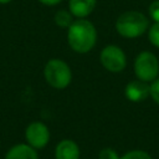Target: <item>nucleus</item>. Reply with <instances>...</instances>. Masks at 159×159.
<instances>
[{"label":"nucleus","instance_id":"nucleus-2","mask_svg":"<svg viewBox=\"0 0 159 159\" xmlns=\"http://www.w3.org/2000/svg\"><path fill=\"white\" fill-rule=\"evenodd\" d=\"M149 27L148 17L139 11H125L116 21L117 32L127 39H134L143 35Z\"/></svg>","mask_w":159,"mask_h":159},{"label":"nucleus","instance_id":"nucleus-9","mask_svg":"<svg viewBox=\"0 0 159 159\" xmlns=\"http://www.w3.org/2000/svg\"><path fill=\"white\" fill-rule=\"evenodd\" d=\"M96 6V0H70V11L73 16L83 19L88 16Z\"/></svg>","mask_w":159,"mask_h":159},{"label":"nucleus","instance_id":"nucleus-18","mask_svg":"<svg viewBox=\"0 0 159 159\" xmlns=\"http://www.w3.org/2000/svg\"><path fill=\"white\" fill-rule=\"evenodd\" d=\"M11 0H0V4H7V2H10Z\"/></svg>","mask_w":159,"mask_h":159},{"label":"nucleus","instance_id":"nucleus-10","mask_svg":"<svg viewBox=\"0 0 159 159\" xmlns=\"http://www.w3.org/2000/svg\"><path fill=\"white\" fill-rule=\"evenodd\" d=\"M5 159H39L35 148L29 144H16L5 155Z\"/></svg>","mask_w":159,"mask_h":159},{"label":"nucleus","instance_id":"nucleus-3","mask_svg":"<svg viewBox=\"0 0 159 159\" xmlns=\"http://www.w3.org/2000/svg\"><path fill=\"white\" fill-rule=\"evenodd\" d=\"M43 75L46 82L51 87L57 89L66 88L72 80V72L70 66L65 61L58 58H52L46 63Z\"/></svg>","mask_w":159,"mask_h":159},{"label":"nucleus","instance_id":"nucleus-15","mask_svg":"<svg viewBox=\"0 0 159 159\" xmlns=\"http://www.w3.org/2000/svg\"><path fill=\"white\" fill-rule=\"evenodd\" d=\"M149 16L154 22H159V0H154L149 5Z\"/></svg>","mask_w":159,"mask_h":159},{"label":"nucleus","instance_id":"nucleus-17","mask_svg":"<svg viewBox=\"0 0 159 159\" xmlns=\"http://www.w3.org/2000/svg\"><path fill=\"white\" fill-rule=\"evenodd\" d=\"M39 1L42 2V4H45V5H50V6H52V5H56V4L61 2L62 0H39Z\"/></svg>","mask_w":159,"mask_h":159},{"label":"nucleus","instance_id":"nucleus-6","mask_svg":"<svg viewBox=\"0 0 159 159\" xmlns=\"http://www.w3.org/2000/svg\"><path fill=\"white\" fill-rule=\"evenodd\" d=\"M25 137L29 145L35 149H41L46 147L50 140V130L42 122H32L27 125Z\"/></svg>","mask_w":159,"mask_h":159},{"label":"nucleus","instance_id":"nucleus-1","mask_svg":"<svg viewBox=\"0 0 159 159\" xmlns=\"http://www.w3.org/2000/svg\"><path fill=\"white\" fill-rule=\"evenodd\" d=\"M67 40L70 47L78 53L91 51L97 40V31L92 22L88 20H75L68 27Z\"/></svg>","mask_w":159,"mask_h":159},{"label":"nucleus","instance_id":"nucleus-11","mask_svg":"<svg viewBox=\"0 0 159 159\" xmlns=\"http://www.w3.org/2000/svg\"><path fill=\"white\" fill-rule=\"evenodd\" d=\"M55 22H56L60 27H70L71 24L73 22L71 11H67V10H58V11L55 14Z\"/></svg>","mask_w":159,"mask_h":159},{"label":"nucleus","instance_id":"nucleus-16","mask_svg":"<svg viewBox=\"0 0 159 159\" xmlns=\"http://www.w3.org/2000/svg\"><path fill=\"white\" fill-rule=\"evenodd\" d=\"M150 97L155 103L159 104V78L154 80L150 84Z\"/></svg>","mask_w":159,"mask_h":159},{"label":"nucleus","instance_id":"nucleus-12","mask_svg":"<svg viewBox=\"0 0 159 159\" xmlns=\"http://www.w3.org/2000/svg\"><path fill=\"white\" fill-rule=\"evenodd\" d=\"M119 159H152V157L147 152H144V150L135 149V150L127 152L125 154L119 157Z\"/></svg>","mask_w":159,"mask_h":159},{"label":"nucleus","instance_id":"nucleus-13","mask_svg":"<svg viewBox=\"0 0 159 159\" xmlns=\"http://www.w3.org/2000/svg\"><path fill=\"white\" fill-rule=\"evenodd\" d=\"M149 40L150 42L159 48V22H154L149 29Z\"/></svg>","mask_w":159,"mask_h":159},{"label":"nucleus","instance_id":"nucleus-8","mask_svg":"<svg viewBox=\"0 0 159 159\" xmlns=\"http://www.w3.org/2000/svg\"><path fill=\"white\" fill-rule=\"evenodd\" d=\"M56 159H80V148L71 139L61 140L55 149Z\"/></svg>","mask_w":159,"mask_h":159},{"label":"nucleus","instance_id":"nucleus-14","mask_svg":"<svg viewBox=\"0 0 159 159\" xmlns=\"http://www.w3.org/2000/svg\"><path fill=\"white\" fill-rule=\"evenodd\" d=\"M98 159H119L118 153L112 148H104L99 152Z\"/></svg>","mask_w":159,"mask_h":159},{"label":"nucleus","instance_id":"nucleus-5","mask_svg":"<svg viewBox=\"0 0 159 159\" xmlns=\"http://www.w3.org/2000/svg\"><path fill=\"white\" fill-rule=\"evenodd\" d=\"M99 60H101L102 66L109 72H120L124 70L127 65V58H125L124 52L122 51L120 47L116 45L106 46L101 51Z\"/></svg>","mask_w":159,"mask_h":159},{"label":"nucleus","instance_id":"nucleus-7","mask_svg":"<svg viewBox=\"0 0 159 159\" xmlns=\"http://www.w3.org/2000/svg\"><path fill=\"white\" fill-rule=\"evenodd\" d=\"M125 97L132 101V102H142L144 101L148 96H150V86L142 81V80H135L129 82L125 86L124 89Z\"/></svg>","mask_w":159,"mask_h":159},{"label":"nucleus","instance_id":"nucleus-4","mask_svg":"<svg viewBox=\"0 0 159 159\" xmlns=\"http://www.w3.org/2000/svg\"><path fill=\"white\" fill-rule=\"evenodd\" d=\"M134 72L138 80L153 82L159 75V61L157 56L149 51L139 53L134 62Z\"/></svg>","mask_w":159,"mask_h":159}]
</instances>
